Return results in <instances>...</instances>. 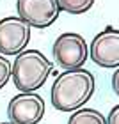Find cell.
<instances>
[{
	"label": "cell",
	"mask_w": 119,
	"mask_h": 124,
	"mask_svg": "<svg viewBox=\"0 0 119 124\" xmlns=\"http://www.w3.org/2000/svg\"><path fill=\"white\" fill-rule=\"evenodd\" d=\"M94 89L96 78L91 71L84 69V67L62 71L52 85L50 101L55 110L73 114V112L84 108V105L93 98Z\"/></svg>",
	"instance_id": "1"
},
{
	"label": "cell",
	"mask_w": 119,
	"mask_h": 124,
	"mask_svg": "<svg viewBox=\"0 0 119 124\" xmlns=\"http://www.w3.org/2000/svg\"><path fill=\"white\" fill-rule=\"evenodd\" d=\"M53 64L39 50H25L14 57L13 83L20 92H36L48 82Z\"/></svg>",
	"instance_id": "2"
},
{
	"label": "cell",
	"mask_w": 119,
	"mask_h": 124,
	"mask_svg": "<svg viewBox=\"0 0 119 124\" xmlns=\"http://www.w3.org/2000/svg\"><path fill=\"white\" fill-rule=\"evenodd\" d=\"M53 59L60 69H80L89 59V44L76 32H64L53 43Z\"/></svg>",
	"instance_id": "3"
},
{
	"label": "cell",
	"mask_w": 119,
	"mask_h": 124,
	"mask_svg": "<svg viewBox=\"0 0 119 124\" xmlns=\"http://www.w3.org/2000/svg\"><path fill=\"white\" fill-rule=\"evenodd\" d=\"M16 13L30 29H48L60 14L59 0H16Z\"/></svg>",
	"instance_id": "4"
},
{
	"label": "cell",
	"mask_w": 119,
	"mask_h": 124,
	"mask_svg": "<svg viewBox=\"0 0 119 124\" xmlns=\"http://www.w3.org/2000/svg\"><path fill=\"white\" fill-rule=\"evenodd\" d=\"M30 25L20 16H7L0 20V55H20L30 41Z\"/></svg>",
	"instance_id": "5"
},
{
	"label": "cell",
	"mask_w": 119,
	"mask_h": 124,
	"mask_svg": "<svg viewBox=\"0 0 119 124\" xmlns=\"http://www.w3.org/2000/svg\"><path fill=\"white\" fill-rule=\"evenodd\" d=\"M89 57L96 66L105 69L119 67V29L105 27L91 41Z\"/></svg>",
	"instance_id": "6"
},
{
	"label": "cell",
	"mask_w": 119,
	"mask_h": 124,
	"mask_svg": "<svg viewBox=\"0 0 119 124\" xmlns=\"http://www.w3.org/2000/svg\"><path fill=\"white\" fill-rule=\"evenodd\" d=\"M44 99L36 92H20L9 101L7 117L13 124H37L44 117Z\"/></svg>",
	"instance_id": "7"
},
{
	"label": "cell",
	"mask_w": 119,
	"mask_h": 124,
	"mask_svg": "<svg viewBox=\"0 0 119 124\" xmlns=\"http://www.w3.org/2000/svg\"><path fill=\"white\" fill-rule=\"evenodd\" d=\"M68 124H107V119L94 108H80L69 115Z\"/></svg>",
	"instance_id": "8"
},
{
	"label": "cell",
	"mask_w": 119,
	"mask_h": 124,
	"mask_svg": "<svg viewBox=\"0 0 119 124\" xmlns=\"http://www.w3.org/2000/svg\"><path fill=\"white\" fill-rule=\"evenodd\" d=\"M96 0H59L60 11L68 14H84L93 9Z\"/></svg>",
	"instance_id": "9"
},
{
	"label": "cell",
	"mask_w": 119,
	"mask_h": 124,
	"mask_svg": "<svg viewBox=\"0 0 119 124\" xmlns=\"http://www.w3.org/2000/svg\"><path fill=\"white\" fill-rule=\"evenodd\" d=\"M9 80H13V62L7 57L0 55V89L7 85Z\"/></svg>",
	"instance_id": "10"
},
{
	"label": "cell",
	"mask_w": 119,
	"mask_h": 124,
	"mask_svg": "<svg viewBox=\"0 0 119 124\" xmlns=\"http://www.w3.org/2000/svg\"><path fill=\"white\" fill-rule=\"evenodd\" d=\"M107 124H119V105H116L114 108L109 112V117H107Z\"/></svg>",
	"instance_id": "11"
},
{
	"label": "cell",
	"mask_w": 119,
	"mask_h": 124,
	"mask_svg": "<svg viewBox=\"0 0 119 124\" xmlns=\"http://www.w3.org/2000/svg\"><path fill=\"white\" fill-rule=\"evenodd\" d=\"M112 91L119 98V67L114 71V75H112Z\"/></svg>",
	"instance_id": "12"
},
{
	"label": "cell",
	"mask_w": 119,
	"mask_h": 124,
	"mask_svg": "<svg viewBox=\"0 0 119 124\" xmlns=\"http://www.w3.org/2000/svg\"><path fill=\"white\" fill-rule=\"evenodd\" d=\"M0 124H13V122H0Z\"/></svg>",
	"instance_id": "13"
}]
</instances>
